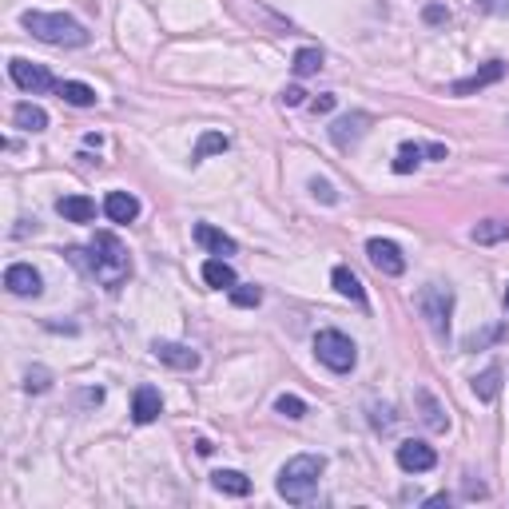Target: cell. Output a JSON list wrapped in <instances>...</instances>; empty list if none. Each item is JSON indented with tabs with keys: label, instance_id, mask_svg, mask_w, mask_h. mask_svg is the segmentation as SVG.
I'll return each mask as SVG.
<instances>
[{
	"label": "cell",
	"instance_id": "6da1fadb",
	"mask_svg": "<svg viewBox=\"0 0 509 509\" xmlns=\"http://www.w3.org/2000/svg\"><path fill=\"white\" fill-rule=\"evenodd\" d=\"M68 259H72L76 267H84L100 287H108V291H120L127 279H132V254H127V247L116 239L112 231L92 235L88 251L68 247Z\"/></svg>",
	"mask_w": 509,
	"mask_h": 509
},
{
	"label": "cell",
	"instance_id": "7a4b0ae2",
	"mask_svg": "<svg viewBox=\"0 0 509 509\" xmlns=\"http://www.w3.org/2000/svg\"><path fill=\"white\" fill-rule=\"evenodd\" d=\"M327 470V457L322 454H299L279 470V494L295 505H307L319 494V478Z\"/></svg>",
	"mask_w": 509,
	"mask_h": 509
},
{
	"label": "cell",
	"instance_id": "3957f363",
	"mask_svg": "<svg viewBox=\"0 0 509 509\" xmlns=\"http://www.w3.org/2000/svg\"><path fill=\"white\" fill-rule=\"evenodd\" d=\"M20 24L36 40L56 44V48H84L88 44V28H84L80 20H72V16H64V12H24Z\"/></svg>",
	"mask_w": 509,
	"mask_h": 509
},
{
	"label": "cell",
	"instance_id": "277c9868",
	"mask_svg": "<svg viewBox=\"0 0 509 509\" xmlns=\"http://www.w3.org/2000/svg\"><path fill=\"white\" fill-rule=\"evenodd\" d=\"M414 307L426 319V327L434 330V338H449V315H454V287L446 283H426L414 295Z\"/></svg>",
	"mask_w": 509,
	"mask_h": 509
},
{
	"label": "cell",
	"instance_id": "5b68a950",
	"mask_svg": "<svg viewBox=\"0 0 509 509\" xmlns=\"http://www.w3.org/2000/svg\"><path fill=\"white\" fill-rule=\"evenodd\" d=\"M315 354L327 370L335 375H351L354 362H359V346L343 335V330H319L315 335Z\"/></svg>",
	"mask_w": 509,
	"mask_h": 509
},
{
	"label": "cell",
	"instance_id": "8992f818",
	"mask_svg": "<svg viewBox=\"0 0 509 509\" xmlns=\"http://www.w3.org/2000/svg\"><path fill=\"white\" fill-rule=\"evenodd\" d=\"M8 76H12V84L16 88H24V92H56L61 88V80H53V72H48L44 64H32V61H8Z\"/></svg>",
	"mask_w": 509,
	"mask_h": 509
},
{
	"label": "cell",
	"instance_id": "52a82bcc",
	"mask_svg": "<svg viewBox=\"0 0 509 509\" xmlns=\"http://www.w3.org/2000/svg\"><path fill=\"white\" fill-rule=\"evenodd\" d=\"M367 259L375 263L378 275H390V279H398L406 271V254L398 251V243H390V239H370L367 243Z\"/></svg>",
	"mask_w": 509,
	"mask_h": 509
},
{
	"label": "cell",
	"instance_id": "ba28073f",
	"mask_svg": "<svg viewBox=\"0 0 509 509\" xmlns=\"http://www.w3.org/2000/svg\"><path fill=\"white\" fill-rule=\"evenodd\" d=\"M4 287H8V295H16V299H36V295L44 291L40 271L28 267V263H12V267L4 271Z\"/></svg>",
	"mask_w": 509,
	"mask_h": 509
},
{
	"label": "cell",
	"instance_id": "9c48e42d",
	"mask_svg": "<svg viewBox=\"0 0 509 509\" xmlns=\"http://www.w3.org/2000/svg\"><path fill=\"white\" fill-rule=\"evenodd\" d=\"M370 124H375V120H370L367 112H351V116H343V120L330 124V140H335V148L346 151V148H354V143L370 132Z\"/></svg>",
	"mask_w": 509,
	"mask_h": 509
},
{
	"label": "cell",
	"instance_id": "30bf717a",
	"mask_svg": "<svg viewBox=\"0 0 509 509\" xmlns=\"http://www.w3.org/2000/svg\"><path fill=\"white\" fill-rule=\"evenodd\" d=\"M505 76V61H489V64H481L473 76H465V80H454L449 84V96H473V92H481V88H489V84H497Z\"/></svg>",
	"mask_w": 509,
	"mask_h": 509
},
{
	"label": "cell",
	"instance_id": "8fae6325",
	"mask_svg": "<svg viewBox=\"0 0 509 509\" xmlns=\"http://www.w3.org/2000/svg\"><path fill=\"white\" fill-rule=\"evenodd\" d=\"M398 465H402L406 473H426V470H434V465H438V454L426 442L410 438V442L398 446Z\"/></svg>",
	"mask_w": 509,
	"mask_h": 509
},
{
	"label": "cell",
	"instance_id": "7c38bea8",
	"mask_svg": "<svg viewBox=\"0 0 509 509\" xmlns=\"http://www.w3.org/2000/svg\"><path fill=\"white\" fill-rule=\"evenodd\" d=\"M151 354H156L159 362H167L172 370H195L199 367V354L191 351V346H183V343H151Z\"/></svg>",
	"mask_w": 509,
	"mask_h": 509
},
{
	"label": "cell",
	"instance_id": "4fadbf2b",
	"mask_svg": "<svg viewBox=\"0 0 509 509\" xmlns=\"http://www.w3.org/2000/svg\"><path fill=\"white\" fill-rule=\"evenodd\" d=\"M159 410H164V398H159L156 386H140V390H135V398H132V418L140 422V426L156 422Z\"/></svg>",
	"mask_w": 509,
	"mask_h": 509
},
{
	"label": "cell",
	"instance_id": "5bb4252c",
	"mask_svg": "<svg viewBox=\"0 0 509 509\" xmlns=\"http://www.w3.org/2000/svg\"><path fill=\"white\" fill-rule=\"evenodd\" d=\"M104 215L112 219V223H132V219L140 215V199H135L132 191H108Z\"/></svg>",
	"mask_w": 509,
	"mask_h": 509
},
{
	"label": "cell",
	"instance_id": "9a60e30c",
	"mask_svg": "<svg viewBox=\"0 0 509 509\" xmlns=\"http://www.w3.org/2000/svg\"><path fill=\"white\" fill-rule=\"evenodd\" d=\"M56 211H61L68 223H92V219H96V203H92L88 195H64V199L56 203Z\"/></svg>",
	"mask_w": 509,
	"mask_h": 509
},
{
	"label": "cell",
	"instance_id": "2e32d148",
	"mask_svg": "<svg viewBox=\"0 0 509 509\" xmlns=\"http://www.w3.org/2000/svg\"><path fill=\"white\" fill-rule=\"evenodd\" d=\"M195 243L207 247L211 254H235V239L231 235H223L219 227H211V223H195Z\"/></svg>",
	"mask_w": 509,
	"mask_h": 509
},
{
	"label": "cell",
	"instance_id": "e0dca14e",
	"mask_svg": "<svg viewBox=\"0 0 509 509\" xmlns=\"http://www.w3.org/2000/svg\"><path fill=\"white\" fill-rule=\"evenodd\" d=\"M211 486L227 497H247L251 494V478H243L239 470H215L211 473Z\"/></svg>",
	"mask_w": 509,
	"mask_h": 509
},
{
	"label": "cell",
	"instance_id": "ac0fdd59",
	"mask_svg": "<svg viewBox=\"0 0 509 509\" xmlns=\"http://www.w3.org/2000/svg\"><path fill=\"white\" fill-rule=\"evenodd\" d=\"M203 283L215 287V291H231V287L239 283V279H235L231 263H223V259H207V263H203Z\"/></svg>",
	"mask_w": 509,
	"mask_h": 509
},
{
	"label": "cell",
	"instance_id": "d6986e66",
	"mask_svg": "<svg viewBox=\"0 0 509 509\" xmlns=\"http://www.w3.org/2000/svg\"><path fill=\"white\" fill-rule=\"evenodd\" d=\"M330 283H335V291L338 295H346V299H354L362 307L367 303V291H362V283H359V275H354L351 267H335V275H330Z\"/></svg>",
	"mask_w": 509,
	"mask_h": 509
},
{
	"label": "cell",
	"instance_id": "ffe728a7",
	"mask_svg": "<svg viewBox=\"0 0 509 509\" xmlns=\"http://www.w3.org/2000/svg\"><path fill=\"white\" fill-rule=\"evenodd\" d=\"M12 120H16V127H24V132H44V127H48V112H44V108H36V104H16L12 108Z\"/></svg>",
	"mask_w": 509,
	"mask_h": 509
},
{
	"label": "cell",
	"instance_id": "44dd1931",
	"mask_svg": "<svg viewBox=\"0 0 509 509\" xmlns=\"http://www.w3.org/2000/svg\"><path fill=\"white\" fill-rule=\"evenodd\" d=\"M61 100H68L72 108H92L96 104V88H88V84H80V80H61Z\"/></svg>",
	"mask_w": 509,
	"mask_h": 509
},
{
	"label": "cell",
	"instance_id": "7402d4cb",
	"mask_svg": "<svg viewBox=\"0 0 509 509\" xmlns=\"http://www.w3.org/2000/svg\"><path fill=\"white\" fill-rule=\"evenodd\" d=\"M473 394L481 398V402H494L497 394H502V367H486L478 378H473Z\"/></svg>",
	"mask_w": 509,
	"mask_h": 509
},
{
	"label": "cell",
	"instance_id": "603a6c76",
	"mask_svg": "<svg viewBox=\"0 0 509 509\" xmlns=\"http://www.w3.org/2000/svg\"><path fill=\"white\" fill-rule=\"evenodd\" d=\"M473 243H502L509 239V219H486V223L473 227Z\"/></svg>",
	"mask_w": 509,
	"mask_h": 509
},
{
	"label": "cell",
	"instance_id": "cb8c5ba5",
	"mask_svg": "<svg viewBox=\"0 0 509 509\" xmlns=\"http://www.w3.org/2000/svg\"><path fill=\"white\" fill-rule=\"evenodd\" d=\"M418 406H422V422H426L430 430H446V414H442V406L434 402V394H430V390H418Z\"/></svg>",
	"mask_w": 509,
	"mask_h": 509
},
{
	"label": "cell",
	"instance_id": "d4e9b609",
	"mask_svg": "<svg viewBox=\"0 0 509 509\" xmlns=\"http://www.w3.org/2000/svg\"><path fill=\"white\" fill-rule=\"evenodd\" d=\"M422 159H426V143H402V148H398V159H394V172L398 175L414 172Z\"/></svg>",
	"mask_w": 509,
	"mask_h": 509
},
{
	"label": "cell",
	"instance_id": "484cf974",
	"mask_svg": "<svg viewBox=\"0 0 509 509\" xmlns=\"http://www.w3.org/2000/svg\"><path fill=\"white\" fill-rule=\"evenodd\" d=\"M291 68H295V76H315L322 68V53H319V48H299Z\"/></svg>",
	"mask_w": 509,
	"mask_h": 509
},
{
	"label": "cell",
	"instance_id": "4316f807",
	"mask_svg": "<svg viewBox=\"0 0 509 509\" xmlns=\"http://www.w3.org/2000/svg\"><path fill=\"white\" fill-rule=\"evenodd\" d=\"M231 148V140H227L223 132H207L199 143H195V159H207V156H215V151H227Z\"/></svg>",
	"mask_w": 509,
	"mask_h": 509
},
{
	"label": "cell",
	"instance_id": "83f0119b",
	"mask_svg": "<svg viewBox=\"0 0 509 509\" xmlns=\"http://www.w3.org/2000/svg\"><path fill=\"white\" fill-rule=\"evenodd\" d=\"M497 338H505V327L497 322V327H489V330H473V335H465V343H462V351H481V346H489V343H497Z\"/></svg>",
	"mask_w": 509,
	"mask_h": 509
},
{
	"label": "cell",
	"instance_id": "f1b7e54d",
	"mask_svg": "<svg viewBox=\"0 0 509 509\" xmlns=\"http://www.w3.org/2000/svg\"><path fill=\"white\" fill-rule=\"evenodd\" d=\"M275 410L283 414V418H291V422H299L303 414H307V402H303V398H295V394H283L275 402Z\"/></svg>",
	"mask_w": 509,
	"mask_h": 509
},
{
	"label": "cell",
	"instance_id": "f546056e",
	"mask_svg": "<svg viewBox=\"0 0 509 509\" xmlns=\"http://www.w3.org/2000/svg\"><path fill=\"white\" fill-rule=\"evenodd\" d=\"M231 303H235V307H259L263 291H259V287H239V283H235L231 287Z\"/></svg>",
	"mask_w": 509,
	"mask_h": 509
},
{
	"label": "cell",
	"instance_id": "4dcf8cb0",
	"mask_svg": "<svg viewBox=\"0 0 509 509\" xmlns=\"http://www.w3.org/2000/svg\"><path fill=\"white\" fill-rule=\"evenodd\" d=\"M24 386H28L32 394H44V390L53 386V375H48L44 367H32V370H28V382H24Z\"/></svg>",
	"mask_w": 509,
	"mask_h": 509
},
{
	"label": "cell",
	"instance_id": "1f68e13d",
	"mask_svg": "<svg viewBox=\"0 0 509 509\" xmlns=\"http://www.w3.org/2000/svg\"><path fill=\"white\" fill-rule=\"evenodd\" d=\"M311 191H315V199H322V203H338V191L330 188L327 180H311Z\"/></svg>",
	"mask_w": 509,
	"mask_h": 509
},
{
	"label": "cell",
	"instance_id": "d6a6232c",
	"mask_svg": "<svg viewBox=\"0 0 509 509\" xmlns=\"http://www.w3.org/2000/svg\"><path fill=\"white\" fill-rule=\"evenodd\" d=\"M473 4L489 16H509V0H473Z\"/></svg>",
	"mask_w": 509,
	"mask_h": 509
},
{
	"label": "cell",
	"instance_id": "836d02e7",
	"mask_svg": "<svg viewBox=\"0 0 509 509\" xmlns=\"http://www.w3.org/2000/svg\"><path fill=\"white\" fill-rule=\"evenodd\" d=\"M446 20H449V8H442V4L426 8V24H446Z\"/></svg>",
	"mask_w": 509,
	"mask_h": 509
},
{
	"label": "cell",
	"instance_id": "e575fe53",
	"mask_svg": "<svg viewBox=\"0 0 509 509\" xmlns=\"http://www.w3.org/2000/svg\"><path fill=\"white\" fill-rule=\"evenodd\" d=\"M303 100H307V92H303V88H287V92H283V104H287V108H299Z\"/></svg>",
	"mask_w": 509,
	"mask_h": 509
},
{
	"label": "cell",
	"instance_id": "d590c367",
	"mask_svg": "<svg viewBox=\"0 0 509 509\" xmlns=\"http://www.w3.org/2000/svg\"><path fill=\"white\" fill-rule=\"evenodd\" d=\"M330 108H335V96H315L311 100V112H319V116H327Z\"/></svg>",
	"mask_w": 509,
	"mask_h": 509
},
{
	"label": "cell",
	"instance_id": "8d00e7d4",
	"mask_svg": "<svg viewBox=\"0 0 509 509\" xmlns=\"http://www.w3.org/2000/svg\"><path fill=\"white\" fill-rule=\"evenodd\" d=\"M426 505H430V509H438V505H449V494H434V497H426Z\"/></svg>",
	"mask_w": 509,
	"mask_h": 509
},
{
	"label": "cell",
	"instance_id": "74e56055",
	"mask_svg": "<svg viewBox=\"0 0 509 509\" xmlns=\"http://www.w3.org/2000/svg\"><path fill=\"white\" fill-rule=\"evenodd\" d=\"M505 311H509V287H505Z\"/></svg>",
	"mask_w": 509,
	"mask_h": 509
}]
</instances>
